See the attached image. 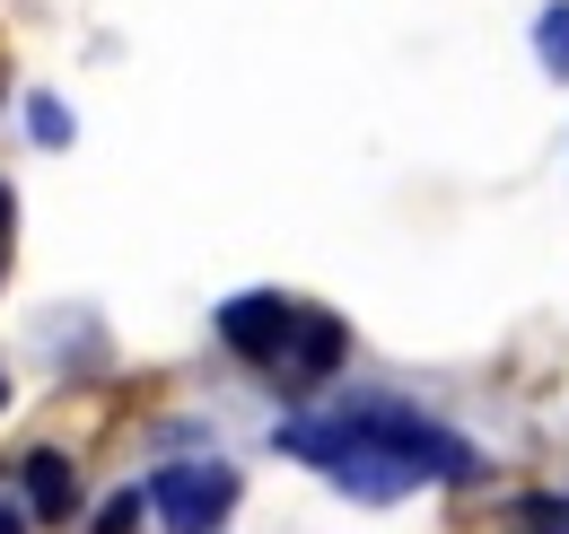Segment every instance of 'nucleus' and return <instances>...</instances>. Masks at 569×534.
I'll return each mask as SVG.
<instances>
[{
    "label": "nucleus",
    "mask_w": 569,
    "mask_h": 534,
    "mask_svg": "<svg viewBox=\"0 0 569 534\" xmlns=\"http://www.w3.org/2000/svg\"><path fill=\"white\" fill-rule=\"evenodd\" d=\"M535 44H543V62H552V70L569 79V0H561V9H543V27H535Z\"/></svg>",
    "instance_id": "423d86ee"
},
{
    "label": "nucleus",
    "mask_w": 569,
    "mask_h": 534,
    "mask_svg": "<svg viewBox=\"0 0 569 534\" xmlns=\"http://www.w3.org/2000/svg\"><path fill=\"white\" fill-rule=\"evenodd\" d=\"M0 403H9V386H0Z\"/></svg>",
    "instance_id": "9b49d317"
},
{
    "label": "nucleus",
    "mask_w": 569,
    "mask_h": 534,
    "mask_svg": "<svg viewBox=\"0 0 569 534\" xmlns=\"http://www.w3.org/2000/svg\"><path fill=\"white\" fill-rule=\"evenodd\" d=\"M219 334H228V350H246V359H281L289 334H298V307H289L281 289H246V298H228L219 307Z\"/></svg>",
    "instance_id": "7ed1b4c3"
},
{
    "label": "nucleus",
    "mask_w": 569,
    "mask_h": 534,
    "mask_svg": "<svg viewBox=\"0 0 569 534\" xmlns=\"http://www.w3.org/2000/svg\"><path fill=\"white\" fill-rule=\"evenodd\" d=\"M27 508H36V517H71V508H79L71 456H53V447H36V456H27Z\"/></svg>",
    "instance_id": "39448f33"
},
{
    "label": "nucleus",
    "mask_w": 569,
    "mask_h": 534,
    "mask_svg": "<svg viewBox=\"0 0 569 534\" xmlns=\"http://www.w3.org/2000/svg\"><path fill=\"white\" fill-rule=\"evenodd\" d=\"M0 534H27V526H18V508H0Z\"/></svg>",
    "instance_id": "1a4fd4ad"
},
{
    "label": "nucleus",
    "mask_w": 569,
    "mask_h": 534,
    "mask_svg": "<svg viewBox=\"0 0 569 534\" xmlns=\"http://www.w3.org/2000/svg\"><path fill=\"white\" fill-rule=\"evenodd\" d=\"M0 228H9V185H0Z\"/></svg>",
    "instance_id": "9d476101"
},
{
    "label": "nucleus",
    "mask_w": 569,
    "mask_h": 534,
    "mask_svg": "<svg viewBox=\"0 0 569 534\" xmlns=\"http://www.w3.org/2000/svg\"><path fill=\"white\" fill-rule=\"evenodd\" d=\"M333 359H342V325H333V316H316V307H298V334H289V350L272 359V368H281L289 386H316Z\"/></svg>",
    "instance_id": "20e7f679"
},
{
    "label": "nucleus",
    "mask_w": 569,
    "mask_h": 534,
    "mask_svg": "<svg viewBox=\"0 0 569 534\" xmlns=\"http://www.w3.org/2000/svg\"><path fill=\"white\" fill-rule=\"evenodd\" d=\"M132 517H141V491H123V500H106V508H97V534H132Z\"/></svg>",
    "instance_id": "0eeeda50"
},
{
    "label": "nucleus",
    "mask_w": 569,
    "mask_h": 534,
    "mask_svg": "<svg viewBox=\"0 0 569 534\" xmlns=\"http://www.w3.org/2000/svg\"><path fill=\"white\" fill-rule=\"evenodd\" d=\"M149 508L167 534H211L228 508H237V473L228 465H167L149 482Z\"/></svg>",
    "instance_id": "f03ea898"
},
{
    "label": "nucleus",
    "mask_w": 569,
    "mask_h": 534,
    "mask_svg": "<svg viewBox=\"0 0 569 534\" xmlns=\"http://www.w3.org/2000/svg\"><path fill=\"white\" fill-rule=\"evenodd\" d=\"M342 421H351L359 438H377L386 456H403V465L421 473V482H473V447L456 438V429H438V421H421L412 403H395V395H351L342 403Z\"/></svg>",
    "instance_id": "f257e3e1"
},
{
    "label": "nucleus",
    "mask_w": 569,
    "mask_h": 534,
    "mask_svg": "<svg viewBox=\"0 0 569 534\" xmlns=\"http://www.w3.org/2000/svg\"><path fill=\"white\" fill-rule=\"evenodd\" d=\"M71 132V123H62V106H53V97H36V140H62Z\"/></svg>",
    "instance_id": "6e6552de"
}]
</instances>
